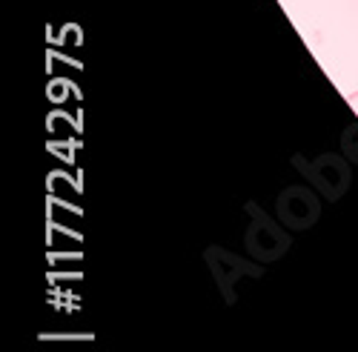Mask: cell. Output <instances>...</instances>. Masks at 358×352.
I'll return each mask as SVG.
<instances>
[{"label":"cell","mask_w":358,"mask_h":352,"mask_svg":"<svg viewBox=\"0 0 358 352\" xmlns=\"http://www.w3.org/2000/svg\"><path fill=\"white\" fill-rule=\"evenodd\" d=\"M347 101H350V106H352V109H355V115H358V89H355V92H352Z\"/></svg>","instance_id":"6da1fadb"}]
</instances>
